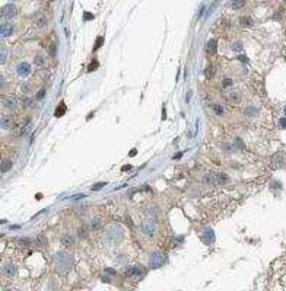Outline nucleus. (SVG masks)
<instances>
[{
	"label": "nucleus",
	"instance_id": "nucleus-36",
	"mask_svg": "<svg viewBox=\"0 0 286 291\" xmlns=\"http://www.w3.org/2000/svg\"><path fill=\"white\" fill-rule=\"evenodd\" d=\"M223 87H229V86H232V79H223Z\"/></svg>",
	"mask_w": 286,
	"mask_h": 291
},
{
	"label": "nucleus",
	"instance_id": "nucleus-19",
	"mask_svg": "<svg viewBox=\"0 0 286 291\" xmlns=\"http://www.w3.org/2000/svg\"><path fill=\"white\" fill-rule=\"evenodd\" d=\"M64 112H66V105L64 102H60L58 103V106L55 108V111H54V117H61V115H64Z\"/></svg>",
	"mask_w": 286,
	"mask_h": 291
},
{
	"label": "nucleus",
	"instance_id": "nucleus-21",
	"mask_svg": "<svg viewBox=\"0 0 286 291\" xmlns=\"http://www.w3.org/2000/svg\"><path fill=\"white\" fill-rule=\"evenodd\" d=\"M244 4H245V0H232L231 7L233 10H239L241 7H244Z\"/></svg>",
	"mask_w": 286,
	"mask_h": 291
},
{
	"label": "nucleus",
	"instance_id": "nucleus-22",
	"mask_svg": "<svg viewBox=\"0 0 286 291\" xmlns=\"http://www.w3.org/2000/svg\"><path fill=\"white\" fill-rule=\"evenodd\" d=\"M214 73H216V70H214L213 66H207L206 70H204V77L206 79H213Z\"/></svg>",
	"mask_w": 286,
	"mask_h": 291
},
{
	"label": "nucleus",
	"instance_id": "nucleus-20",
	"mask_svg": "<svg viewBox=\"0 0 286 291\" xmlns=\"http://www.w3.org/2000/svg\"><path fill=\"white\" fill-rule=\"evenodd\" d=\"M244 112H245V115H247V117H257V115H258V109H257L255 106H251V105L245 108V111H244Z\"/></svg>",
	"mask_w": 286,
	"mask_h": 291
},
{
	"label": "nucleus",
	"instance_id": "nucleus-27",
	"mask_svg": "<svg viewBox=\"0 0 286 291\" xmlns=\"http://www.w3.org/2000/svg\"><path fill=\"white\" fill-rule=\"evenodd\" d=\"M1 128L3 130H9L10 128V120L4 115H1Z\"/></svg>",
	"mask_w": 286,
	"mask_h": 291
},
{
	"label": "nucleus",
	"instance_id": "nucleus-30",
	"mask_svg": "<svg viewBox=\"0 0 286 291\" xmlns=\"http://www.w3.org/2000/svg\"><path fill=\"white\" fill-rule=\"evenodd\" d=\"M36 26H38V28H45V26H47V19L44 16L38 17V19H36Z\"/></svg>",
	"mask_w": 286,
	"mask_h": 291
},
{
	"label": "nucleus",
	"instance_id": "nucleus-2",
	"mask_svg": "<svg viewBox=\"0 0 286 291\" xmlns=\"http://www.w3.org/2000/svg\"><path fill=\"white\" fill-rule=\"evenodd\" d=\"M72 263H73V261H72L70 255H67V253H57L55 255V266H57V269H61V271L66 272L72 266Z\"/></svg>",
	"mask_w": 286,
	"mask_h": 291
},
{
	"label": "nucleus",
	"instance_id": "nucleus-12",
	"mask_svg": "<svg viewBox=\"0 0 286 291\" xmlns=\"http://www.w3.org/2000/svg\"><path fill=\"white\" fill-rule=\"evenodd\" d=\"M203 240H204V243H207V245H212L214 240V233L212 229H206L204 231H203Z\"/></svg>",
	"mask_w": 286,
	"mask_h": 291
},
{
	"label": "nucleus",
	"instance_id": "nucleus-6",
	"mask_svg": "<svg viewBox=\"0 0 286 291\" xmlns=\"http://www.w3.org/2000/svg\"><path fill=\"white\" fill-rule=\"evenodd\" d=\"M283 163H285V159H283V154H282V153H276L274 156H271V157H270V166H271L273 169H279V168H282V166H283Z\"/></svg>",
	"mask_w": 286,
	"mask_h": 291
},
{
	"label": "nucleus",
	"instance_id": "nucleus-35",
	"mask_svg": "<svg viewBox=\"0 0 286 291\" xmlns=\"http://www.w3.org/2000/svg\"><path fill=\"white\" fill-rule=\"evenodd\" d=\"M232 50L233 51H241V50H242V44H241V42H235L233 47H232Z\"/></svg>",
	"mask_w": 286,
	"mask_h": 291
},
{
	"label": "nucleus",
	"instance_id": "nucleus-32",
	"mask_svg": "<svg viewBox=\"0 0 286 291\" xmlns=\"http://www.w3.org/2000/svg\"><path fill=\"white\" fill-rule=\"evenodd\" d=\"M213 111L216 115H223V108L220 105H213Z\"/></svg>",
	"mask_w": 286,
	"mask_h": 291
},
{
	"label": "nucleus",
	"instance_id": "nucleus-15",
	"mask_svg": "<svg viewBox=\"0 0 286 291\" xmlns=\"http://www.w3.org/2000/svg\"><path fill=\"white\" fill-rule=\"evenodd\" d=\"M60 242H61L63 246H72V245L74 243V237H73V234H69V233H67V234H64V236L61 237Z\"/></svg>",
	"mask_w": 286,
	"mask_h": 291
},
{
	"label": "nucleus",
	"instance_id": "nucleus-31",
	"mask_svg": "<svg viewBox=\"0 0 286 291\" xmlns=\"http://www.w3.org/2000/svg\"><path fill=\"white\" fill-rule=\"evenodd\" d=\"M239 22L242 23V25H245V26H250V25H252V19L248 16H244V17H241L239 19Z\"/></svg>",
	"mask_w": 286,
	"mask_h": 291
},
{
	"label": "nucleus",
	"instance_id": "nucleus-5",
	"mask_svg": "<svg viewBox=\"0 0 286 291\" xmlns=\"http://www.w3.org/2000/svg\"><path fill=\"white\" fill-rule=\"evenodd\" d=\"M16 12H18V9H16L15 4H6V6L1 7V16L6 17V19L15 17L16 16Z\"/></svg>",
	"mask_w": 286,
	"mask_h": 291
},
{
	"label": "nucleus",
	"instance_id": "nucleus-42",
	"mask_svg": "<svg viewBox=\"0 0 286 291\" xmlns=\"http://www.w3.org/2000/svg\"><path fill=\"white\" fill-rule=\"evenodd\" d=\"M280 127H282V128H286V118H282V120H280Z\"/></svg>",
	"mask_w": 286,
	"mask_h": 291
},
{
	"label": "nucleus",
	"instance_id": "nucleus-1",
	"mask_svg": "<svg viewBox=\"0 0 286 291\" xmlns=\"http://www.w3.org/2000/svg\"><path fill=\"white\" fill-rule=\"evenodd\" d=\"M104 239L107 240L108 243H111V245H117L123 239V231H121V229L118 226H111V227H108L105 230Z\"/></svg>",
	"mask_w": 286,
	"mask_h": 291
},
{
	"label": "nucleus",
	"instance_id": "nucleus-18",
	"mask_svg": "<svg viewBox=\"0 0 286 291\" xmlns=\"http://www.w3.org/2000/svg\"><path fill=\"white\" fill-rule=\"evenodd\" d=\"M229 102H232L233 105H238V103L241 102V95H239V92H231L229 93Z\"/></svg>",
	"mask_w": 286,
	"mask_h": 291
},
{
	"label": "nucleus",
	"instance_id": "nucleus-3",
	"mask_svg": "<svg viewBox=\"0 0 286 291\" xmlns=\"http://www.w3.org/2000/svg\"><path fill=\"white\" fill-rule=\"evenodd\" d=\"M142 231H143V234L147 236V237L155 236V233H156V221H155L153 218H146V220H143L142 221Z\"/></svg>",
	"mask_w": 286,
	"mask_h": 291
},
{
	"label": "nucleus",
	"instance_id": "nucleus-8",
	"mask_svg": "<svg viewBox=\"0 0 286 291\" xmlns=\"http://www.w3.org/2000/svg\"><path fill=\"white\" fill-rule=\"evenodd\" d=\"M1 103L7 109H16L18 108V99L15 96H3L1 98Z\"/></svg>",
	"mask_w": 286,
	"mask_h": 291
},
{
	"label": "nucleus",
	"instance_id": "nucleus-34",
	"mask_svg": "<svg viewBox=\"0 0 286 291\" xmlns=\"http://www.w3.org/2000/svg\"><path fill=\"white\" fill-rule=\"evenodd\" d=\"M98 66H99V64H98V61H96V60H95V61H92V64H89V66H88V71H93V70L96 69Z\"/></svg>",
	"mask_w": 286,
	"mask_h": 291
},
{
	"label": "nucleus",
	"instance_id": "nucleus-40",
	"mask_svg": "<svg viewBox=\"0 0 286 291\" xmlns=\"http://www.w3.org/2000/svg\"><path fill=\"white\" fill-rule=\"evenodd\" d=\"M44 93H45L44 90H39V92H38V95H36V98H38V99H42V98H44Z\"/></svg>",
	"mask_w": 286,
	"mask_h": 291
},
{
	"label": "nucleus",
	"instance_id": "nucleus-16",
	"mask_svg": "<svg viewBox=\"0 0 286 291\" xmlns=\"http://www.w3.org/2000/svg\"><path fill=\"white\" fill-rule=\"evenodd\" d=\"M12 166H13L12 160H6V159H3V160H1V168H0V171H1V173H6V172H9L10 169H12Z\"/></svg>",
	"mask_w": 286,
	"mask_h": 291
},
{
	"label": "nucleus",
	"instance_id": "nucleus-25",
	"mask_svg": "<svg viewBox=\"0 0 286 291\" xmlns=\"http://www.w3.org/2000/svg\"><path fill=\"white\" fill-rule=\"evenodd\" d=\"M77 236H79V237H82V239L88 236V226H86V224H83V226H80V227H79V230H77Z\"/></svg>",
	"mask_w": 286,
	"mask_h": 291
},
{
	"label": "nucleus",
	"instance_id": "nucleus-44",
	"mask_svg": "<svg viewBox=\"0 0 286 291\" xmlns=\"http://www.w3.org/2000/svg\"><path fill=\"white\" fill-rule=\"evenodd\" d=\"M50 54H51V55L55 54V48H54V45H51V48H50Z\"/></svg>",
	"mask_w": 286,
	"mask_h": 291
},
{
	"label": "nucleus",
	"instance_id": "nucleus-10",
	"mask_svg": "<svg viewBox=\"0 0 286 291\" xmlns=\"http://www.w3.org/2000/svg\"><path fill=\"white\" fill-rule=\"evenodd\" d=\"M12 34H13V25L9 23V22H3L1 26H0V35H1V38L10 36Z\"/></svg>",
	"mask_w": 286,
	"mask_h": 291
},
{
	"label": "nucleus",
	"instance_id": "nucleus-23",
	"mask_svg": "<svg viewBox=\"0 0 286 291\" xmlns=\"http://www.w3.org/2000/svg\"><path fill=\"white\" fill-rule=\"evenodd\" d=\"M20 90H22V93L28 95V93H31V92H32V85H31L29 82H23L22 86H20Z\"/></svg>",
	"mask_w": 286,
	"mask_h": 291
},
{
	"label": "nucleus",
	"instance_id": "nucleus-7",
	"mask_svg": "<svg viewBox=\"0 0 286 291\" xmlns=\"http://www.w3.org/2000/svg\"><path fill=\"white\" fill-rule=\"evenodd\" d=\"M16 73H18V76H20V77H26V76H29V74H31V64H29V63H26V61H23V63L18 64V67H16Z\"/></svg>",
	"mask_w": 286,
	"mask_h": 291
},
{
	"label": "nucleus",
	"instance_id": "nucleus-11",
	"mask_svg": "<svg viewBox=\"0 0 286 291\" xmlns=\"http://www.w3.org/2000/svg\"><path fill=\"white\" fill-rule=\"evenodd\" d=\"M216 50H217V41L212 38V39H209L207 41V45H206V52H207V55H214L216 54Z\"/></svg>",
	"mask_w": 286,
	"mask_h": 291
},
{
	"label": "nucleus",
	"instance_id": "nucleus-37",
	"mask_svg": "<svg viewBox=\"0 0 286 291\" xmlns=\"http://www.w3.org/2000/svg\"><path fill=\"white\" fill-rule=\"evenodd\" d=\"M105 185V182H101V184H95L93 187H92V191H96V189H101L102 187Z\"/></svg>",
	"mask_w": 286,
	"mask_h": 291
},
{
	"label": "nucleus",
	"instance_id": "nucleus-26",
	"mask_svg": "<svg viewBox=\"0 0 286 291\" xmlns=\"http://www.w3.org/2000/svg\"><path fill=\"white\" fill-rule=\"evenodd\" d=\"M0 63L1 64H4V61H6V58H7V48L4 47V45H1V50H0Z\"/></svg>",
	"mask_w": 286,
	"mask_h": 291
},
{
	"label": "nucleus",
	"instance_id": "nucleus-28",
	"mask_svg": "<svg viewBox=\"0 0 286 291\" xmlns=\"http://www.w3.org/2000/svg\"><path fill=\"white\" fill-rule=\"evenodd\" d=\"M35 64L36 66H45V57L42 54H38L35 57Z\"/></svg>",
	"mask_w": 286,
	"mask_h": 291
},
{
	"label": "nucleus",
	"instance_id": "nucleus-43",
	"mask_svg": "<svg viewBox=\"0 0 286 291\" xmlns=\"http://www.w3.org/2000/svg\"><path fill=\"white\" fill-rule=\"evenodd\" d=\"M107 272H108V274H111V275L117 274V272H115V269H109V268H107Z\"/></svg>",
	"mask_w": 286,
	"mask_h": 291
},
{
	"label": "nucleus",
	"instance_id": "nucleus-39",
	"mask_svg": "<svg viewBox=\"0 0 286 291\" xmlns=\"http://www.w3.org/2000/svg\"><path fill=\"white\" fill-rule=\"evenodd\" d=\"M83 19H93V15H92V13H88V12H85Z\"/></svg>",
	"mask_w": 286,
	"mask_h": 291
},
{
	"label": "nucleus",
	"instance_id": "nucleus-29",
	"mask_svg": "<svg viewBox=\"0 0 286 291\" xmlns=\"http://www.w3.org/2000/svg\"><path fill=\"white\" fill-rule=\"evenodd\" d=\"M36 245H38V246H41V247H45V245H47V240H45V236H42V234H39V236L36 237Z\"/></svg>",
	"mask_w": 286,
	"mask_h": 291
},
{
	"label": "nucleus",
	"instance_id": "nucleus-14",
	"mask_svg": "<svg viewBox=\"0 0 286 291\" xmlns=\"http://www.w3.org/2000/svg\"><path fill=\"white\" fill-rule=\"evenodd\" d=\"M214 178H216L217 185H225V184L229 182V178H228V175H225V173H214Z\"/></svg>",
	"mask_w": 286,
	"mask_h": 291
},
{
	"label": "nucleus",
	"instance_id": "nucleus-4",
	"mask_svg": "<svg viewBox=\"0 0 286 291\" xmlns=\"http://www.w3.org/2000/svg\"><path fill=\"white\" fill-rule=\"evenodd\" d=\"M165 261H166L165 253H162V252H155V253H152L149 263H150L152 268H159V266H162V265L165 263Z\"/></svg>",
	"mask_w": 286,
	"mask_h": 291
},
{
	"label": "nucleus",
	"instance_id": "nucleus-33",
	"mask_svg": "<svg viewBox=\"0 0 286 291\" xmlns=\"http://www.w3.org/2000/svg\"><path fill=\"white\" fill-rule=\"evenodd\" d=\"M102 42H104V36H99V38H96V42H95V47H93V50L96 51L101 45H102Z\"/></svg>",
	"mask_w": 286,
	"mask_h": 291
},
{
	"label": "nucleus",
	"instance_id": "nucleus-17",
	"mask_svg": "<svg viewBox=\"0 0 286 291\" xmlns=\"http://www.w3.org/2000/svg\"><path fill=\"white\" fill-rule=\"evenodd\" d=\"M140 272H142V269L139 266H128L125 269V276H134V275L140 274Z\"/></svg>",
	"mask_w": 286,
	"mask_h": 291
},
{
	"label": "nucleus",
	"instance_id": "nucleus-13",
	"mask_svg": "<svg viewBox=\"0 0 286 291\" xmlns=\"http://www.w3.org/2000/svg\"><path fill=\"white\" fill-rule=\"evenodd\" d=\"M203 182L209 187H216L217 182H216V178H214V173H206L203 176Z\"/></svg>",
	"mask_w": 286,
	"mask_h": 291
},
{
	"label": "nucleus",
	"instance_id": "nucleus-41",
	"mask_svg": "<svg viewBox=\"0 0 286 291\" xmlns=\"http://www.w3.org/2000/svg\"><path fill=\"white\" fill-rule=\"evenodd\" d=\"M236 146H238V147H241V149H244V144H242V141H241L239 138H236Z\"/></svg>",
	"mask_w": 286,
	"mask_h": 291
},
{
	"label": "nucleus",
	"instance_id": "nucleus-38",
	"mask_svg": "<svg viewBox=\"0 0 286 291\" xmlns=\"http://www.w3.org/2000/svg\"><path fill=\"white\" fill-rule=\"evenodd\" d=\"M31 103H32L31 99H25V101H23V108H29V106H31Z\"/></svg>",
	"mask_w": 286,
	"mask_h": 291
},
{
	"label": "nucleus",
	"instance_id": "nucleus-9",
	"mask_svg": "<svg viewBox=\"0 0 286 291\" xmlns=\"http://www.w3.org/2000/svg\"><path fill=\"white\" fill-rule=\"evenodd\" d=\"M16 274V268H15V265H12V263H6V265H3L1 266V275L3 276H6V278H13Z\"/></svg>",
	"mask_w": 286,
	"mask_h": 291
},
{
	"label": "nucleus",
	"instance_id": "nucleus-24",
	"mask_svg": "<svg viewBox=\"0 0 286 291\" xmlns=\"http://www.w3.org/2000/svg\"><path fill=\"white\" fill-rule=\"evenodd\" d=\"M102 226V220L101 218H98V217H95L92 221H90V227H92V230H99V227Z\"/></svg>",
	"mask_w": 286,
	"mask_h": 291
}]
</instances>
